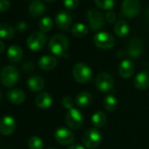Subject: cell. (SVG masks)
<instances>
[{
	"mask_svg": "<svg viewBox=\"0 0 149 149\" xmlns=\"http://www.w3.org/2000/svg\"><path fill=\"white\" fill-rule=\"evenodd\" d=\"M96 86L101 92H110L113 90L114 80L108 73H101L97 77Z\"/></svg>",
	"mask_w": 149,
	"mask_h": 149,
	"instance_id": "ba28073f",
	"label": "cell"
},
{
	"mask_svg": "<svg viewBox=\"0 0 149 149\" xmlns=\"http://www.w3.org/2000/svg\"><path fill=\"white\" fill-rule=\"evenodd\" d=\"M5 48H6V45L5 43L2 41V40H0V54L3 53L5 51Z\"/></svg>",
	"mask_w": 149,
	"mask_h": 149,
	"instance_id": "74e56055",
	"label": "cell"
},
{
	"mask_svg": "<svg viewBox=\"0 0 149 149\" xmlns=\"http://www.w3.org/2000/svg\"><path fill=\"white\" fill-rule=\"evenodd\" d=\"M66 123L71 129H79L84 124V116L77 109H71L66 115Z\"/></svg>",
	"mask_w": 149,
	"mask_h": 149,
	"instance_id": "9c48e42d",
	"label": "cell"
},
{
	"mask_svg": "<svg viewBox=\"0 0 149 149\" xmlns=\"http://www.w3.org/2000/svg\"><path fill=\"white\" fill-rule=\"evenodd\" d=\"M15 34V29L7 23H0V38L11 40Z\"/></svg>",
	"mask_w": 149,
	"mask_h": 149,
	"instance_id": "d4e9b609",
	"label": "cell"
},
{
	"mask_svg": "<svg viewBox=\"0 0 149 149\" xmlns=\"http://www.w3.org/2000/svg\"><path fill=\"white\" fill-rule=\"evenodd\" d=\"M63 4L65 7L68 10H74L77 8L79 4V0H63Z\"/></svg>",
	"mask_w": 149,
	"mask_h": 149,
	"instance_id": "1f68e13d",
	"label": "cell"
},
{
	"mask_svg": "<svg viewBox=\"0 0 149 149\" xmlns=\"http://www.w3.org/2000/svg\"><path fill=\"white\" fill-rule=\"evenodd\" d=\"M135 71L134 64L130 60H124L118 66V73L123 78H130L133 76Z\"/></svg>",
	"mask_w": 149,
	"mask_h": 149,
	"instance_id": "2e32d148",
	"label": "cell"
},
{
	"mask_svg": "<svg viewBox=\"0 0 149 149\" xmlns=\"http://www.w3.org/2000/svg\"><path fill=\"white\" fill-rule=\"evenodd\" d=\"M144 50V46L141 40H139V39L133 38L132 39L127 45V54L130 57L133 58V59H137L139 58Z\"/></svg>",
	"mask_w": 149,
	"mask_h": 149,
	"instance_id": "4fadbf2b",
	"label": "cell"
},
{
	"mask_svg": "<svg viewBox=\"0 0 149 149\" xmlns=\"http://www.w3.org/2000/svg\"><path fill=\"white\" fill-rule=\"evenodd\" d=\"M7 57L12 62H14V63L19 62L23 58L22 48L17 45H13L9 47L7 50Z\"/></svg>",
	"mask_w": 149,
	"mask_h": 149,
	"instance_id": "d6986e66",
	"label": "cell"
},
{
	"mask_svg": "<svg viewBox=\"0 0 149 149\" xmlns=\"http://www.w3.org/2000/svg\"><path fill=\"white\" fill-rule=\"evenodd\" d=\"M39 27L41 32L46 33L52 29L53 27V20L50 17H43L39 22Z\"/></svg>",
	"mask_w": 149,
	"mask_h": 149,
	"instance_id": "f1b7e54d",
	"label": "cell"
},
{
	"mask_svg": "<svg viewBox=\"0 0 149 149\" xmlns=\"http://www.w3.org/2000/svg\"><path fill=\"white\" fill-rule=\"evenodd\" d=\"M95 45L101 49H111L115 45L114 37L107 32H99L94 36Z\"/></svg>",
	"mask_w": 149,
	"mask_h": 149,
	"instance_id": "52a82bcc",
	"label": "cell"
},
{
	"mask_svg": "<svg viewBox=\"0 0 149 149\" xmlns=\"http://www.w3.org/2000/svg\"><path fill=\"white\" fill-rule=\"evenodd\" d=\"M27 85L31 91H33L34 92H38V91H40L44 88L45 82L42 77H40L39 76H34L28 79Z\"/></svg>",
	"mask_w": 149,
	"mask_h": 149,
	"instance_id": "603a6c76",
	"label": "cell"
},
{
	"mask_svg": "<svg viewBox=\"0 0 149 149\" xmlns=\"http://www.w3.org/2000/svg\"><path fill=\"white\" fill-rule=\"evenodd\" d=\"M68 47V40L62 34H55L50 40L48 48L50 52L59 57H64L67 54Z\"/></svg>",
	"mask_w": 149,
	"mask_h": 149,
	"instance_id": "6da1fadb",
	"label": "cell"
},
{
	"mask_svg": "<svg viewBox=\"0 0 149 149\" xmlns=\"http://www.w3.org/2000/svg\"><path fill=\"white\" fill-rule=\"evenodd\" d=\"M55 23L61 30H67L72 23V15L67 11H61L55 16Z\"/></svg>",
	"mask_w": 149,
	"mask_h": 149,
	"instance_id": "5bb4252c",
	"label": "cell"
},
{
	"mask_svg": "<svg viewBox=\"0 0 149 149\" xmlns=\"http://www.w3.org/2000/svg\"><path fill=\"white\" fill-rule=\"evenodd\" d=\"M71 32L72 33L76 36V37H84L85 35L88 34L89 33V29L87 28V26L82 23H77V24H74L72 28H71Z\"/></svg>",
	"mask_w": 149,
	"mask_h": 149,
	"instance_id": "83f0119b",
	"label": "cell"
},
{
	"mask_svg": "<svg viewBox=\"0 0 149 149\" xmlns=\"http://www.w3.org/2000/svg\"><path fill=\"white\" fill-rule=\"evenodd\" d=\"M7 98L13 104H20L26 100V94L21 90L13 89L8 91Z\"/></svg>",
	"mask_w": 149,
	"mask_h": 149,
	"instance_id": "e0dca14e",
	"label": "cell"
},
{
	"mask_svg": "<svg viewBox=\"0 0 149 149\" xmlns=\"http://www.w3.org/2000/svg\"><path fill=\"white\" fill-rule=\"evenodd\" d=\"M28 147L29 149H43V140L37 136H33L28 140Z\"/></svg>",
	"mask_w": 149,
	"mask_h": 149,
	"instance_id": "f546056e",
	"label": "cell"
},
{
	"mask_svg": "<svg viewBox=\"0 0 149 149\" xmlns=\"http://www.w3.org/2000/svg\"><path fill=\"white\" fill-rule=\"evenodd\" d=\"M10 6H11L10 0H0V13L8 10Z\"/></svg>",
	"mask_w": 149,
	"mask_h": 149,
	"instance_id": "836d02e7",
	"label": "cell"
},
{
	"mask_svg": "<svg viewBox=\"0 0 149 149\" xmlns=\"http://www.w3.org/2000/svg\"><path fill=\"white\" fill-rule=\"evenodd\" d=\"M72 74L74 79L80 84L89 83L92 79L91 68L84 62H79L74 65Z\"/></svg>",
	"mask_w": 149,
	"mask_h": 149,
	"instance_id": "7a4b0ae2",
	"label": "cell"
},
{
	"mask_svg": "<svg viewBox=\"0 0 149 149\" xmlns=\"http://www.w3.org/2000/svg\"><path fill=\"white\" fill-rule=\"evenodd\" d=\"M107 121V117L103 111H96L91 117V123L95 128L103 127Z\"/></svg>",
	"mask_w": 149,
	"mask_h": 149,
	"instance_id": "484cf974",
	"label": "cell"
},
{
	"mask_svg": "<svg viewBox=\"0 0 149 149\" xmlns=\"http://www.w3.org/2000/svg\"><path fill=\"white\" fill-rule=\"evenodd\" d=\"M28 10H29V13L32 16L39 17L45 13L46 6L41 1H40V0H33V1L30 4Z\"/></svg>",
	"mask_w": 149,
	"mask_h": 149,
	"instance_id": "44dd1931",
	"label": "cell"
},
{
	"mask_svg": "<svg viewBox=\"0 0 149 149\" xmlns=\"http://www.w3.org/2000/svg\"><path fill=\"white\" fill-rule=\"evenodd\" d=\"M92 103V96L87 91L80 92L76 98V104L80 108H86Z\"/></svg>",
	"mask_w": 149,
	"mask_h": 149,
	"instance_id": "7402d4cb",
	"label": "cell"
},
{
	"mask_svg": "<svg viewBox=\"0 0 149 149\" xmlns=\"http://www.w3.org/2000/svg\"><path fill=\"white\" fill-rule=\"evenodd\" d=\"M36 105L40 109H47L53 104V98L47 92H41L36 97Z\"/></svg>",
	"mask_w": 149,
	"mask_h": 149,
	"instance_id": "ffe728a7",
	"label": "cell"
},
{
	"mask_svg": "<svg viewBox=\"0 0 149 149\" xmlns=\"http://www.w3.org/2000/svg\"><path fill=\"white\" fill-rule=\"evenodd\" d=\"M134 87L138 90L144 91L149 88V71L143 70L139 72L134 78Z\"/></svg>",
	"mask_w": 149,
	"mask_h": 149,
	"instance_id": "9a60e30c",
	"label": "cell"
},
{
	"mask_svg": "<svg viewBox=\"0 0 149 149\" xmlns=\"http://www.w3.org/2000/svg\"><path fill=\"white\" fill-rule=\"evenodd\" d=\"M68 149H85V148H84V146H83L81 145H72Z\"/></svg>",
	"mask_w": 149,
	"mask_h": 149,
	"instance_id": "8d00e7d4",
	"label": "cell"
},
{
	"mask_svg": "<svg viewBox=\"0 0 149 149\" xmlns=\"http://www.w3.org/2000/svg\"><path fill=\"white\" fill-rule=\"evenodd\" d=\"M61 104H62V106H63L65 109L68 110V111L71 110V109H73L74 101H73L72 97H65L62 99Z\"/></svg>",
	"mask_w": 149,
	"mask_h": 149,
	"instance_id": "d6a6232c",
	"label": "cell"
},
{
	"mask_svg": "<svg viewBox=\"0 0 149 149\" xmlns=\"http://www.w3.org/2000/svg\"><path fill=\"white\" fill-rule=\"evenodd\" d=\"M95 4L101 9L110 10L114 7V0H94Z\"/></svg>",
	"mask_w": 149,
	"mask_h": 149,
	"instance_id": "4dcf8cb0",
	"label": "cell"
},
{
	"mask_svg": "<svg viewBox=\"0 0 149 149\" xmlns=\"http://www.w3.org/2000/svg\"><path fill=\"white\" fill-rule=\"evenodd\" d=\"M129 31H130L129 24L124 19H120L114 26V32L118 37L123 38V37L126 36L129 33Z\"/></svg>",
	"mask_w": 149,
	"mask_h": 149,
	"instance_id": "cb8c5ba5",
	"label": "cell"
},
{
	"mask_svg": "<svg viewBox=\"0 0 149 149\" xmlns=\"http://www.w3.org/2000/svg\"><path fill=\"white\" fill-rule=\"evenodd\" d=\"M106 20L110 23V24H113L116 20V13L112 11H109L106 13Z\"/></svg>",
	"mask_w": 149,
	"mask_h": 149,
	"instance_id": "e575fe53",
	"label": "cell"
},
{
	"mask_svg": "<svg viewBox=\"0 0 149 149\" xmlns=\"http://www.w3.org/2000/svg\"><path fill=\"white\" fill-rule=\"evenodd\" d=\"M101 140L102 135L97 128H91L87 130L83 136L84 144L90 149H96L101 144Z\"/></svg>",
	"mask_w": 149,
	"mask_h": 149,
	"instance_id": "277c9868",
	"label": "cell"
},
{
	"mask_svg": "<svg viewBox=\"0 0 149 149\" xmlns=\"http://www.w3.org/2000/svg\"><path fill=\"white\" fill-rule=\"evenodd\" d=\"M1 99H2V92L0 91V101H1Z\"/></svg>",
	"mask_w": 149,
	"mask_h": 149,
	"instance_id": "60d3db41",
	"label": "cell"
},
{
	"mask_svg": "<svg viewBox=\"0 0 149 149\" xmlns=\"http://www.w3.org/2000/svg\"><path fill=\"white\" fill-rule=\"evenodd\" d=\"M54 138L59 144L66 146L70 145L74 141V135L71 130L65 127H60L54 132Z\"/></svg>",
	"mask_w": 149,
	"mask_h": 149,
	"instance_id": "8fae6325",
	"label": "cell"
},
{
	"mask_svg": "<svg viewBox=\"0 0 149 149\" xmlns=\"http://www.w3.org/2000/svg\"><path fill=\"white\" fill-rule=\"evenodd\" d=\"M146 14H147V16H148V18H149V7H148L147 10H146Z\"/></svg>",
	"mask_w": 149,
	"mask_h": 149,
	"instance_id": "ab89813d",
	"label": "cell"
},
{
	"mask_svg": "<svg viewBox=\"0 0 149 149\" xmlns=\"http://www.w3.org/2000/svg\"><path fill=\"white\" fill-rule=\"evenodd\" d=\"M43 1H45V2H47V3H52V2L55 1V0H43Z\"/></svg>",
	"mask_w": 149,
	"mask_h": 149,
	"instance_id": "f35d334b",
	"label": "cell"
},
{
	"mask_svg": "<svg viewBox=\"0 0 149 149\" xmlns=\"http://www.w3.org/2000/svg\"><path fill=\"white\" fill-rule=\"evenodd\" d=\"M19 77V73L16 67L6 66L0 73V81L6 87H12L17 84Z\"/></svg>",
	"mask_w": 149,
	"mask_h": 149,
	"instance_id": "3957f363",
	"label": "cell"
},
{
	"mask_svg": "<svg viewBox=\"0 0 149 149\" xmlns=\"http://www.w3.org/2000/svg\"><path fill=\"white\" fill-rule=\"evenodd\" d=\"M87 16H88L89 24L92 30L97 31L104 26L105 19L104 14L99 10L95 8H91L87 13Z\"/></svg>",
	"mask_w": 149,
	"mask_h": 149,
	"instance_id": "5b68a950",
	"label": "cell"
},
{
	"mask_svg": "<svg viewBox=\"0 0 149 149\" xmlns=\"http://www.w3.org/2000/svg\"><path fill=\"white\" fill-rule=\"evenodd\" d=\"M140 9L139 0H124L122 3V13L127 18H134Z\"/></svg>",
	"mask_w": 149,
	"mask_h": 149,
	"instance_id": "30bf717a",
	"label": "cell"
},
{
	"mask_svg": "<svg viewBox=\"0 0 149 149\" xmlns=\"http://www.w3.org/2000/svg\"><path fill=\"white\" fill-rule=\"evenodd\" d=\"M103 105L104 108L108 111H112L114 110H116V108L118 107V100L116 98V97L114 95H107L103 101Z\"/></svg>",
	"mask_w": 149,
	"mask_h": 149,
	"instance_id": "4316f807",
	"label": "cell"
},
{
	"mask_svg": "<svg viewBox=\"0 0 149 149\" xmlns=\"http://www.w3.org/2000/svg\"><path fill=\"white\" fill-rule=\"evenodd\" d=\"M27 47L33 51H39L47 43V36L43 32H33L27 39Z\"/></svg>",
	"mask_w": 149,
	"mask_h": 149,
	"instance_id": "8992f818",
	"label": "cell"
},
{
	"mask_svg": "<svg viewBox=\"0 0 149 149\" xmlns=\"http://www.w3.org/2000/svg\"><path fill=\"white\" fill-rule=\"evenodd\" d=\"M26 27H27V24H26V22H24V21L19 22V23L17 24V26H16L17 30H19V31H20V32L25 31V30L26 29Z\"/></svg>",
	"mask_w": 149,
	"mask_h": 149,
	"instance_id": "d590c367",
	"label": "cell"
},
{
	"mask_svg": "<svg viewBox=\"0 0 149 149\" xmlns=\"http://www.w3.org/2000/svg\"><path fill=\"white\" fill-rule=\"evenodd\" d=\"M38 64L41 69H43L45 71H49V70H52L53 68H54L56 67L57 60L54 56L44 55L39 60Z\"/></svg>",
	"mask_w": 149,
	"mask_h": 149,
	"instance_id": "ac0fdd59",
	"label": "cell"
},
{
	"mask_svg": "<svg viewBox=\"0 0 149 149\" xmlns=\"http://www.w3.org/2000/svg\"><path fill=\"white\" fill-rule=\"evenodd\" d=\"M48 149H56V148H54V147H52V148H48Z\"/></svg>",
	"mask_w": 149,
	"mask_h": 149,
	"instance_id": "b9f144b4",
	"label": "cell"
},
{
	"mask_svg": "<svg viewBox=\"0 0 149 149\" xmlns=\"http://www.w3.org/2000/svg\"><path fill=\"white\" fill-rule=\"evenodd\" d=\"M16 129V121L11 116H5L0 119V132L3 135L9 136Z\"/></svg>",
	"mask_w": 149,
	"mask_h": 149,
	"instance_id": "7c38bea8",
	"label": "cell"
}]
</instances>
